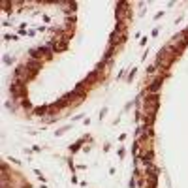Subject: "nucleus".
<instances>
[{"label": "nucleus", "instance_id": "obj_3", "mask_svg": "<svg viewBox=\"0 0 188 188\" xmlns=\"http://www.w3.org/2000/svg\"><path fill=\"white\" fill-rule=\"evenodd\" d=\"M160 83H162V79H158V81H154V85L149 89V90H158V87H160Z\"/></svg>", "mask_w": 188, "mask_h": 188}, {"label": "nucleus", "instance_id": "obj_2", "mask_svg": "<svg viewBox=\"0 0 188 188\" xmlns=\"http://www.w3.org/2000/svg\"><path fill=\"white\" fill-rule=\"evenodd\" d=\"M34 113L36 115H45L47 113V107H38V109H34Z\"/></svg>", "mask_w": 188, "mask_h": 188}, {"label": "nucleus", "instance_id": "obj_1", "mask_svg": "<svg viewBox=\"0 0 188 188\" xmlns=\"http://www.w3.org/2000/svg\"><path fill=\"white\" fill-rule=\"evenodd\" d=\"M32 57L34 58H51V53L45 47H40V49H34L32 51Z\"/></svg>", "mask_w": 188, "mask_h": 188}]
</instances>
